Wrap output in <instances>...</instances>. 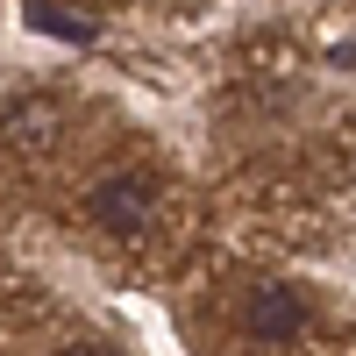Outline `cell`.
<instances>
[{"label":"cell","mask_w":356,"mask_h":356,"mask_svg":"<svg viewBox=\"0 0 356 356\" xmlns=\"http://www.w3.org/2000/svg\"><path fill=\"white\" fill-rule=\"evenodd\" d=\"M57 136H65V107L43 100V93H29V100H15L8 114H0V150H8V157L36 164L43 150H57Z\"/></svg>","instance_id":"obj_2"},{"label":"cell","mask_w":356,"mask_h":356,"mask_svg":"<svg viewBox=\"0 0 356 356\" xmlns=\"http://www.w3.org/2000/svg\"><path fill=\"white\" fill-rule=\"evenodd\" d=\"M300 328H307V307L292 300L285 285L250 292V307H243V335H257V342H285V335H300Z\"/></svg>","instance_id":"obj_3"},{"label":"cell","mask_w":356,"mask_h":356,"mask_svg":"<svg viewBox=\"0 0 356 356\" xmlns=\"http://www.w3.org/2000/svg\"><path fill=\"white\" fill-rule=\"evenodd\" d=\"M93 214H100V228H107V235L136 243V235L157 221V178H143V171H114V178H100Z\"/></svg>","instance_id":"obj_1"},{"label":"cell","mask_w":356,"mask_h":356,"mask_svg":"<svg viewBox=\"0 0 356 356\" xmlns=\"http://www.w3.org/2000/svg\"><path fill=\"white\" fill-rule=\"evenodd\" d=\"M22 22L36 29V36H57V43H93V22H79V15H65V8H43V0H29Z\"/></svg>","instance_id":"obj_4"}]
</instances>
